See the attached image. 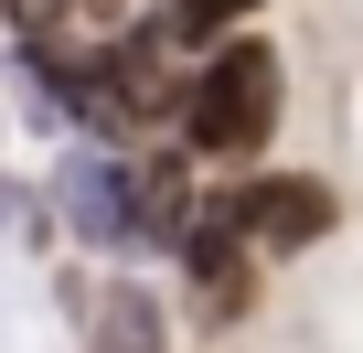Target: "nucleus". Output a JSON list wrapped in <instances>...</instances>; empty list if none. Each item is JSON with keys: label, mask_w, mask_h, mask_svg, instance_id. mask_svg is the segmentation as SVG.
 I'll return each mask as SVG.
<instances>
[{"label": "nucleus", "mask_w": 363, "mask_h": 353, "mask_svg": "<svg viewBox=\"0 0 363 353\" xmlns=\"http://www.w3.org/2000/svg\"><path fill=\"white\" fill-rule=\"evenodd\" d=\"M128 214H139V246H182V225H193V161L182 150H128Z\"/></svg>", "instance_id": "obj_5"}, {"label": "nucleus", "mask_w": 363, "mask_h": 353, "mask_svg": "<svg viewBox=\"0 0 363 353\" xmlns=\"http://www.w3.org/2000/svg\"><path fill=\"white\" fill-rule=\"evenodd\" d=\"M214 204L246 225L257 257H299V246H320V236L342 225V193L320 183V171H246V183H225Z\"/></svg>", "instance_id": "obj_2"}, {"label": "nucleus", "mask_w": 363, "mask_h": 353, "mask_svg": "<svg viewBox=\"0 0 363 353\" xmlns=\"http://www.w3.org/2000/svg\"><path fill=\"white\" fill-rule=\"evenodd\" d=\"M182 300H193V321L203 332H235L246 310H257V246H246V225L225 214V204H203L193 225H182Z\"/></svg>", "instance_id": "obj_3"}, {"label": "nucleus", "mask_w": 363, "mask_h": 353, "mask_svg": "<svg viewBox=\"0 0 363 353\" xmlns=\"http://www.w3.org/2000/svg\"><path fill=\"white\" fill-rule=\"evenodd\" d=\"M246 11H267V0H160V33H171L182 54H203V43H225Z\"/></svg>", "instance_id": "obj_7"}, {"label": "nucleus", "mask_w": 363, "mask_h": 353, "mask_svg": "<svg viewBox=\"0 0 363 353\" xmlns=\"http://www.w3.org/2000/svg\"><path fill=\"white\" fill-rule=\"evenodd\" d=\"M0 11H11V22H22V43H33V33H65L75 0H0Z\"/></svg>", "instance_id": "obj_8"}, {"label": "nucleus", "mask_w": 363, "mask_h": 353, "mask_svg": "<svg viewBox=\"0 0 363 353\" xmlns=\"http://www.w3.org/2000/svg\"><path fill=\"white\" fill-rule=\"evenodd\" d=\"M278 107H289V65H278V43H257V33H225V43H203V65L182 75V150L193 161H257L267 139H278Z\"/></svg>", "instance_id": "obj_1"}, {"label": "nucleus", "mask_w": 363, "mask_h": 353, "mask_svg": "<svg viewBox=\"0 0 363 353\" xmlns=\"http://www.w3.org/2000/svg\"><path fill=\"white\" fill-rule=\"evenodd\" d=\"M54 193H65V214H75L86 246H107V257L139 246V214H128V150H75V161L54 171Z\"/></svg>", "instance_id": "obj_4"}, {"label": "nucleus", "mask_w": 363, "mask_h": 353, "mask_svg": "<svg viewBox=\"0 0 363 353\" xmlns=\"http://www.w3.org/2000/svg\"><path fill=\"white\" fill-rule=\"evenodd\" d=\"M86 342L96 353H171V321H160V300L150 289H128V278H107V289H86Z\"/></svg>", "instance_id": "obj_6"}]
</instances>
